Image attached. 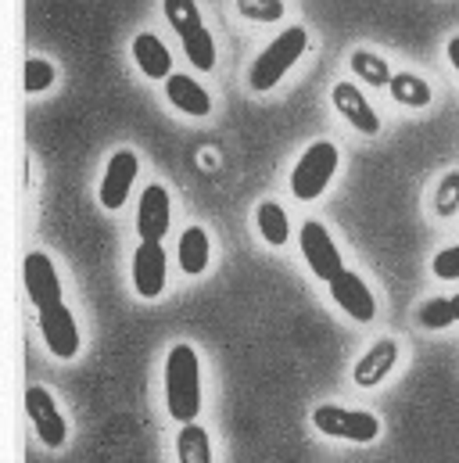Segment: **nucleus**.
<instances>
[{
  "mask_svg": "<svg viewBox=\"0 0 459 463\" xmlns=\"http://www.w3.org/2000/svg\"><path fill=\"white\" fill-rule=\"evenodd\" d=\"M165 406L180 424H191L201 410V363L187 342L173 345L165 355Z\"/></svg>",
  "mask_w": 459,
  "mask_h": 463,
  "instance_id": "nucleus-1",
  "label": "nucleus"
},
{
  "mask_svg": "<svg viewBox=\"0 0 459 463\" xmlns=\"http://www.w3.org/2000/svg\"><path fill=\"white\" fill-rule=\"evenodd\" d=\"M162 14L173 25V33L183 43V58L191 61V69L198 72H212L220 61L212 29L205 25V14L198 7V0H162Z\"/></svg>",
  "mask_w": 459,
  "mask_h": 463,
  "instance_id": "nucleus-2",
  "label": "nucleus"
},
{
  "mask_svg": "<svg viewBox=\"0 0 459 463\" xmlns=\"http://www.w3.org/2000/svg\"><path fill=\"white\" fill-rule=\"evenodd\" d=\"M305 47H309V29H305V25H287V29H280V33L258 51V58L251 61V69H248V87H251L255 94L273 90V87L298 65V58L305 54Z\"/></svg>",
  "mask_w": 459,
  "mask_h": 463,
  "instance_id": "nucleus-3",
  "label": "nucleus"
},
{
  "mask_svg": "<svg viewBox=\"0 0 459 463\" xmlns=\"http://www.w3.org/2000/svg\"><path fill=\"white\" fill-rule=\"evenodd\" d=\"M338 162H342L338 144H331V140L309 144L302 151V158L295 162V169H291V194L298 202H316L331 187V180L338 173Z\"/></svg>",
  "mask_w": 459,
  "mask_h": 463,
  "instance_id": "nucleus-4",
  "label": "nucleus"
},
{
  "mask_svg": "<svg viewBox=\"0 0 459 463\" xmlns=\"http://www.w3.org/2000/svg\"><path fill=\"white\" fill-rule=\"evenodd\" d=\"M316 431L331 439H348V442H373L380 435V420L366 410H344V406H316L313 410Z\"/></svg>",
  "mask_w": 459,
  "mask_h": 463,
  "instance_id": "nucleus-5",
  "label": "nucleus"
},
{
  "mask_svg": "<svg viewBox=\"0 0 459 463\" xmlns=\"http://www.w3.org/2000/svg\"><path fill=\"white\" fill-rule=\"evenodd\" d=\"M298 244H302V255H305L309 269H313L320 280H327V284H331V280H334V277H338V273L344 269L342 251H338L334 237H331V231H327L320 220H309V223H302Z\"/></svg>",
  "mask_w": 459,
  "mask_h": 463,
  "instance_id": "nucleus-6",
  "label": "nucleus"
},
{
  "mask_svg": "<svg viewBox=\"0 0 459 463\" xmlns=\"http://www.w3.org/2000/svg\"><path fill=\"white\" fill-rule=\"evenodd\" d=\"M25 410H29V420H33L40 442L51 446V449H61L65 439H69V424H65V417H61L54 395H51L47 388L33 384V388L25 392Z\"/></svg>",
  "mask_w": 459,
  "mask_h": 463,
  "instance_id": "nucleus-7",
  "label": "nucleus"
},
{
  "mask_svg": "<svg viewBox=\"0 0 459 463\" xmlns=\"http://www.w3.org/2000/svg\"><path fill=\"white\" fill-rule=\"evenodd\" d=\"M136 173H140V158H136V151L118 147L112 158H108V169H105V176H101V191H98V198H101V205H105L108 213H118V209L126 205Z\"/></svg>",
  "mask_w": 459,
  "mask_h": 463,
  "instance_id": "nucleus-8",
  "label": "nucleus"
},
{
  "mask_svg": "<svg viewBox=\"0 0 459 463\" xmlns=\"http://www.w3.org/2000/svg\"><path fill=\"white\" fill-rule=\"evenodd\" d=\"M36 320H40L43 342H47V348L58 359H72L80 352V327H76V317L69 313L65 302H54L47 309H36Z\"/></svg>",
  "mask_w": 459,
  "mask_h": 463,
  "instance_id": "nucleus-9",
  "label": "nucleus"
},
{
  "mask_svg": "<svg viewBox=\"0 0 459 463\" xmlns=\"http://www.w3.org/2000/svg\"><path fill=\"white\" fill-rule=\"evenodd\" d=\"M22 277H25V291H29L36 309H47V306L61 302V280H58V269H54L51 255L29 251L25 262H22Z\"/></svg>",
  "mask_w": 459,
  "mask_h": 463,
  "instance_id": "nucleus-10",
  "label": "nucleus"
},
{
  "mask_svg": "<svg viewBox=\"0 0 459 463\" xmlns=\"http://www.w3.org/2000/svg\"><path fill=\"white\" fill-rule=\"evenodd\" d=\"M173 223V202L162 184H147L136 205V233L140 241H162Z\"/></svg>",
  "mask_w": 459,
  "mask_h": 463,
  "instance_id": "nucleus-11",
  "label": "nucleus"
},
{
  "mask_svg": "<svg viewBox=\"0 0 459 463\" xmlns=\"http://www.w3.org/2000/svg\"><path fill=\"white\" fill-rule=\"evenodd\" d=\"M133 288L140 298H158L165 291V248L162 241H140L133 255Z\"/></svg>",
  "mask_w": 459,
  "mask_h": 463,
  "instance_id": "nucleus-12",
  "label": "nucleus"
},
{
  "mask_svg": "<svg viewBox=\"0 0 459 463\" xmlns=\"http://www.w3.org/2000/svg\"><path fill=\"white\" fill-rule=\"evenodd\" d=\"M331 101H334V109L342 112V118L351 129H359V133H366V137H377V133H380V116H377V109L366 101V94H362L355 83H348V80L334 83Z\"/></svg>",
  "mask_w": 459,
  "mask_h": 463,
  "instance_id": "nucleus-13",
  "label": "nucleus"
},
{
  "mask_svg": "<svg viewBox=\"0 0 459 463\" xmlns=\"http://www.w3.org/2000/svg\"><path fill=\"white\" fill-rule=\"evenodd\" d=\"M331 295H334V302L342 306V313H348L351 320H359V324H370L373 317H377V298H373V291L362 284V277L359 273H351V269H342L334 280H331Z\"/></svg>",
  "mask_w": 459,
  "mask_h": 463,
  "instance_id": "nucleus-14",
  "label": "nucleus"
},
{
  "mask_svg": "<svg viewBox=\"0 0 459 463\" xmlns=\"http://www.w3.org/2000/svg\"><path fill=\"white\" fill-rule=\"evenodd\" d=\"M165 98L176 112L191 118H205L212 116V94L194 80V76H183V72H173L165 80Z\"/></svg>",
  "mask_w": 459,
  "mask_h": 463,
  "instance_id": "nucleus-15",
  "label": "nucleus"
},
{
  "mask_svg": "<svg viewBox=\"0 0 459 463\" xmlns=\"http://www.w3.org/2000/svg\"><path fill=\"white\" fill-rule=\"evenodd\" d=\"M133 61H136V69L147 76V80H169L173 76V54H169V47L155 36V33H136L133 36Z\"/></svg>",
  "mask_w": 459,
  "mask_h": 463,
  "instance_id": "nucleus-16",
  "label": "nucleus"
},
{
  "mask_svg": "<svg viewBox=\"0 0 459 463\" xmlns=\"http://www.w3.org/2000/svg\"><path fill=\"white\" fill-rule=\"evenodd\" d=\"M395 359H398V345H395L391 338H380L377 345L370 348V352H366V355L355 363V384H362V388L380 384V381L391 373Z\"/></svg>",
  "mask_w": 459,
  "mask_h": 463,
  "instance_id": "nucleus-17",
  "label": "nucleus"
},
{
  "mask_svg": "<svg viewBox=\"0 0 459 463\" xmlns=\"http://www.w3.org/2000/svg\"><path fill=\"white\" fill-rule=\"evenodd\" d=\"M209 259H212L209 233L201 231V227H187V231L180 233V244H176V262H180V269H183V273H191V277L205 273Z\"/></svg>",
  "mask_w": 459,
  "mask_h": 463,
  "instance_id": "nucleus-18",
  "label": "nucleus"
},
{
  "mask_svg": "<svg viewBox=\"0 0 459 463\" xmlns=\"http://www.w3.org/2000/svg\"><path fill=\"white\" fill-rule=\"evenodd\" d=\"M388 90L406 109H427L431 105V83L420 80V76H413V72H395L391 83H388Z\"/></svg>",
  "mask_w": 459,
  "mask_h": 463,
  "instance_id": "nucleus-19",
  "label": "nucleus"
},
{
  "mask_svg": "<svg viewBox=\"0 0 459 463\" xmlns=\"http://www.w3.org/2000/svg\"><path fill=\"white\" fill-rule=\"evenodd\" d=\"M176 457L180 463H212V442H209V431L198 428L194 420L180 428L176 435Z\"/></svg>",
  "mask_w": 459,
  "mask_h": 463,
  "instance_id": "nucleus-20",
  "label": "nucleus"
},
{
  "mask_svg": "<svg viewBox=\"0 0 459 463\" xmlns=\"http://www.w3.org/2000/svg\"><path fill=\"white\" fill-rule=\"evenodd\" d=\"M255 227H258V233H262V241H269L273 248L287 244V237H291L287 213H284L276 202H262V205L255 209Z\"/></svg>",
  "mask_w": 459,
  "mask_h": 463,
  "instance_id": "nucleus-21",
  "label": "nucleus"
},
{
  "mask_svg": "<svg viewBox=\"0 0 459 463\" xmlns=\"http://www.w3.org/2000/svg\"><path fill=\"white\" fill-rule=\"evenodd\" d=\"M348 65H351V72H355L362 83H370V87H388V83H391V76H395V72L388 69V61H384V58H377L373 51H355Z\"/></svg>",
  "mask_w": 459,
  "mask_h": 463,
  "instance_id": "nucleus-22",
  "label": "nucleus"
},
{
  "mask_svg": "<svg viewBox=\"0 0 459 463\" xmlns=\"http://www.w3.org/2000/svg\"><path fill=\"white\" fill-rule=\"evenodd\" d=\"M420 324L427 331H445L449 324H456V313H453V298H427L420 306Z\"/></svg>",
  "mask_w": 459,
  "mask_h": 463,
  "instance_id": "nucleus-23",
  "label": "nucleus"
},
{
  "mask_svg": "<svg viewBox=\"0 0 459 463\" xmlns=\"http://www.w3.org/2000/svg\"><path fill=\"white\" fill-rule=\"evenodd\" d=\"M237 11H240L248 22L273 25V22L284 18V0H237Z\"/></svg>",
  "mask_w": 459,
  "mask_h": 463,
  "instance_id": "nucleus-24",
  "label": "nucleus"
},
{
  "mask_svg": "<svg viewBox=\"0 0 459 463\" xmlns=\"http://www.w3.org/2000/svg\"><path fill=\"white\" fill-rule=\"evenodd\" d=\"M54 80H58V72H54V65H51L47 58H29V61H25V90H29V94L51 90Z\"/></svg>",
  "mask_w": 459,
  "mask_h": 463,
  "instance_id": "nucleus-25",
  "label": "nucleus"
},
{
  "mask_svg": "<svg viewBox=\"0 0 459 463\" xmlns=\"http://www.w3.org/2000/svg\"><path fill=\"white\" fill-rule=\"evenodd\" d=\"M435 209H438L442 216H453L459 209V173H445V176H442V184H438V191H435Z\"/></svg>",
  "mask_w": 459,
  "mask_h": 463,
  "instance_id": "nucleus-26",
  "label": "nucleus"
},
{
  "mask_svg": "<svg viewBox=\"0 0 459 463\" xmlns=\"http://www.w3.org/2000/svg\"><path fill=\"white\" fill-rule=\"evenodd\" d=\"M431 269H435V277H442V280H459V244L438 251L435 262H431Z\"/></svg>",
  "mask_w": 459,
  "mask_h": 463,
  "instance_id": "nucleus-27",
  "label": "nucleus"
},
{
  "mask_svg": "<svg viewBox=\"0 0 459 463\" xmlns=\"http://www.w3.org/2000/svg\"><path fill=\"white\" fill-rule=\"evenodd\" d=\"M445 54H449V65H453V69H456V72H459V33H456V36H453V40H449V47H445Z\"/></svg>",
  "mask_w": 459,
  "mask_h": 463,
  "instance_id": "nucleus-28",
  "label": "nucleus"
},
{
  "mask_svg": "<svg viewBox=\"0 0 459 463\" xmlns=\"http://www.w3.org/2000/svg\"><path fill=\"white\" fill-rule=\"evenodd\" d=\"M453 313H456V320H459V295L453 298Z\"/></svg>",
  "mask_w": 459,
  "mask_h": 463,
  "instance_id": "nucleus-29",
  "label": "nucleus"
}]
</instances>
